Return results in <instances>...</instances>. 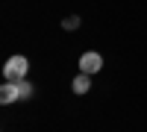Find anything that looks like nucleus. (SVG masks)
Masks as SVG:
<instances>
[{"label": "nucleus", "instance_id": "20e7f679", "mask_svg": "<svg viewBox=\"0 0 147 132\" xmlns=\"http://www.w3.org/2000/svg\"><path fill=\"white\" fill-rule=\"evenodd\" d=\"M71 88H74V94H88L91 91V76L88 74H77L74 82H71Z\"/></svg>", "mask_w": 147, "mask_h": 132}, {"label": "nucleus", "instance_id": "39448f33", "mask_svg": "<svg viewBox=\"0 0 147 132\" xmlns=\"http://www.w3.org/2000/svg\"><path fill=\"white\" fill-rule=\"evenodd\" d=\"M62 27H65V29H77V27H80V18H77V15L65 18V21H62Z\"/></svg>", "mask_w": 147, "mask_h": 132}, {"label": "nucleus", "instance_id": "f257e3e1", "mask_svg": "<svg viewBox=\"0 0 147 132\" xmlns=\"http://www.w3.org/2000/svg\"><path fill=\"white\" fill-rule=\"evenodd\" d=\"M27 70H30L27 56H9L6 65H3V79L6 82H24L27 79Z\"/></svg>", "mask_w": 147, "mask_h": 132}, {"label": "nucleus", "instance_id": "f03ea898", "mask_svg": "<svg viewBox=\"0 0 147 132\" xmlns=\"http://www.w3.org/2000/svg\"><path fill=\"white\" fill-rule=\"evenodd\" d=\"M30 94H32V85L27 79H24V82H3V88H0V103L9 106L15 100H27Z\"/></svg>", "mask_w": 147, "mask_h": 132}, {"label": "nucleus", "instance_id": "7ed1b4c3", "mask_svg": "<svg viewBox=\"0 0 147 132\" xmlns=\"http://www.w3.org/2000/svg\"><path fill=\"white\" fill-rule=\"evenodd\" d=\"M100 68H103V56H100V53L88 50V53H82V56H80V74H88V76H94Z\"/></svg>", "mask_w": 147, "mask_h": 132}]
</instances>
